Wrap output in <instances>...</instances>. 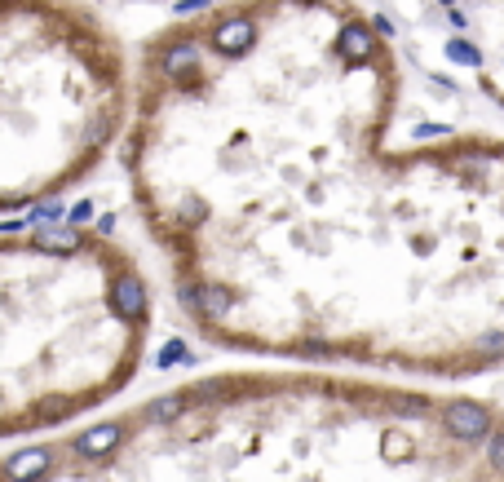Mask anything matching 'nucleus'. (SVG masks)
<instances>
[{
	"mask_svg": "<svg viewBox=\"0 0 504 482\" xmlns=\"http://www.w3.org/2000/svg\"><path fill=\"white\" fill-rule=\"evenodd\" d=\"M371 27H376V32H380V35H390V32H394V23H390V18H385V14H380V18H376V23H371Z\"/></svg>",
	"mask_w": 504,
	"mask_h": 482,
	"instance_id": "obj_19",
	"label": "nucleus"
},
{
	"mask_svg": "<svg viewBox=\"0 0 504 482\" xmlns=\"http://www.w3.org/2000/svg\"><path fill=\"white\" fill-rule=\"evenodd\" d=\"M124 434H129L124 420H102L94 429L75 434V438H71V451H75L80 460H102V456H111V451L124 443Z\"/></svg>",
	"mask_w": 504,
	"mask_h": 482,
	"instance_id": "obj_3",
	"label": "nucleus"
},
{
	"mask_svg": "<svg viewBox=\"0 0 504 482\" xmlns=\"http://www.w3.org/2000/svg\"><path fill=\"white\" fill-rule=\"evenodd\" d=\"M336 49H341L345 63H368L371 54H376V32H368L363 23H350L341 32V40H336Z\"/></svg>",
	"mask_w": 504,
	"mask_h": 482,
	"instance_id": "obj_8",
	"label": "nucleus"
},
{
	"mask_svg": "<svg viewBox=\"0 0 504 482\" xmlns=\"http://www.w3.org/2000/svg\"><path fill=\"white\" fill-rule=\"evenodd\" d=\"M75 412V403H71L67 394H44V398H35L32 403V425H58V420H67Z\"/></svg>",
	"mask_w": 504,
	"mask_h": 482,
	"instance_id": "obj_9",
	"label": "nucleus"
},
{
	"mask_svg": "<svg viewBox=\"0 0 504 482\" xmlns=\"http://www.w3.org/2000/svg\"><path fill=\"white\" fill-rule=\"evenodd\" d=\"M451 63H460V67H482V49L469 44V40H447V49H442Z\"/></svg>",
	"mask_w": 504,
	"mask_h": 482,
	"instance_id": "obj_10",
	"label": "nucleus"
},
{
	"mask_svg": "<svg viewBox=\"0 0 504 482\" xmlns=\"http://www.w3.org/2000/svg\"><path fill=\"white\" fill-rule=\"evenodd\" d=\"M212 49L217 54H226V58H239L243 49H252V40H257V23L248 18V14H231V18H222L217 27H212Z\"/></svg>",
	"mask_w": 504,
	"mask_h": 482,
	"instance_id": "obj_4",
	"label": "nucleus"
},
{
	"mask_svg": "<svg viewBox=\"0 0 504 482\" xmlns=\"http://www.w3.org/2000/svg\"><path fill=\"white\" fill-rule=\"evenodd\" d=\"M487 465H491L496 474H504V429L487 438Z\"/></svg>",
	"mask_w": 504,
	"mask_h": 482,
	"instance_id": "obj_12",
	"label": "nucleus"
},
{
	"mask_svg": "<svg viewBox=\"0 0 504 482\" xmlns=\"http://www.w3.org/2000/svg\"><path fill=\"white\" fill-rule=\"evenodd\" d=\"M164 71L173 75V84L191 89V84L200 80V44H195V40H177V44H168Z\"/></svg>",
	"mask_w": 504,
	"mask_h": 482,
	"instance_id": "obj_5",
	"label": "nucleus"
},
{
	"mask_svg": "<svg viewBox=\"0 0 504 482\" xmlns=\"http://www.w3.org/2000/svg\"><path fill=\"white\" fill-rule=\"evenodd\" d=\"M173 363H191V349L182 341H168L164 354H160V368H173Z\"/></svg>",
	"mask_w": 504,
	"mask_h": 482,
	"instance_id": "obj_14",
	"label": "nucleus"
},
{
	"mask_svg": "<svg viewBox=\"0 0 504 482\" xmlns=\"http://www.w3.org/2000/svg\"><path fill=\"white\" fill-rule=\"evenodd\" d=\"M442 429H447L451 438H460V443H478V438L491 434V412L469 403V398H456V403L442 408Z\"/></svg>",
	"mask_w": 504,
	"mask_h": 482,
	"instance_id": "obj_1",
	"label": "nucleus"
},
{
	"mask_svg": "<svg viewBox=\"0 0 504 482\" xmlns=\"http://www.w3.org/2000/svg\"><path fill=\"white\" fill-rule=\"evenodd\" d=\"M94 200H80V204H71V226H84V221H94Z\"/></svg>",
	"mask_w": 504,
	"mask_h": 482,
	"instance_id": "obj_16",
	"label": "nucleus"
},
{
	"mask_svg": "<svg viewBox=\"0 0 504 482\" xmlns=\"http://www.w3.org/2000/svg\"><path fill=\"white\" fill-rule=\"evenodd\" d=\"M63 212H67V208L58 204V200H49V204L32 208V221H35V226H49V221H58V217H63Z\"/></svg>",
	"mask_w": 504,
	"mask_h": 482,
	"instance_id": "obj_13",
	"label": "nucleus"
},
{
	"mask_svg": "<svg viewBox=\"0 0 504 482\" xmlns=\"http://www.w3.org/2000/svg\"><path fill=\"white\" fill-rule=\"evenodd\" d=\"M0 482H9V478H5V474H0Z\"/></svg>",
	"mask_w": 504,
	"mask_h": 482,
	"instance_id": "obj_21",
	"label": "nucleus"
},
{
	"mask_svg": "<svg viewBox=\"0 0 504 482\" xmlns=\"http://www.w3.org/2000/svg\"><path fill=\"white\" fill-rule=\"evenodd\" d=\"M106 297H111V310L120 314L124 323H142L146 319V288H142V279L133 271H120V275L111 279Z\"/></svg>",
	"mask_w": 504,
	"mask_h": 482,
	"instance_id": "obj_2",
	"label": "nucleus"
},
{
	"mask_svg": "<svg viewBox=\"0 0 504 482\" xmlns=\"http://www.w3.org/2000/svg\"><path fill=\"white\" fill-rule=\"evenodd\" d=\"M438 5H456V0H438Z\"/></svg>",
	"mask_w": 504,
	"mask_h": 482,
	"instance_id": "obj_20",
	"label": "nucleus"
},
{
	"mask_svg": "<svg viewBox=\"0 0 504 482\" xmlns=\"http://www.w3.org/2000/svg\"><path fill=\"white\" fill-rule=\"evenodd\" d=\"M473 349H482V354H504V332H487V337H478Z\"/></svg>",
	"mask_w": 504,
	"mask_h": 482,
	"instance_id": "obj_15",
	"label": "nucleus"
},
{
	"mask_svg": "<svg viewBox=\"0 0 504 482\" xmlns=\"http://www.w3.org/2000/svg\"><path fill=\"white\" fill-rule=\"evenodd\" d=\"M49 465H54V451L49 448H27V451H18V456H9L0 474L9 482H35L49 474Z\"/></svg>",
	"mask_w": 504,
	"mask_h": 482,
	"instance_id": "obj_6",
	"label": "nucleus"
},
{
	"mask_svg": "<svg viewBox=\"0 0 504 482\" xmlns=\"http://www.w3.org/2000/svg\"><path fill=\"white\" fill-rule=\"evenodd\" d=\"M208 5H212V0H177L173 9H177V14L186 18V14H200V9H208Z\"/></svg>",
	"mask_w": 504,
	"mask_h": 482,
	"instance_id": "obj_17",
	"label": "nucleus"
},
{
	"mask_svg": "<svg viewBox=\"0 0 504 482\" xmlns=\"http://www.w3.org/2000/svg\"><path fill=\"white\" fill-rule=\"evenodd\" d=\"M32 243L40 252H75L84 235H80V226H58V221H49V226H35L32 231Z\"/></svg>",
	"mask_w": 504,
	"mask_h": 482,
	"instance_id": "obj_7",
	"label": "nucleus"
},
{
	"mask_svg": "<svg viewBox=\"0 0 504 482\" xmlns=\"http://www.w3.org/2000/svg\"><path fill=\"white\" fill-rule=\"evenodd\" d=\"M111 231H115V217L106 212V217H98V235H111Z\"/></svg>",
	"mask_w": 504,
	"mask_h": 482,
	"instance_id": "obj_18",
	"label": "nucleus"
},
{
	"mask_svg": "<svg viewBox=\"0 0 504 482\" xmlns=\"http://www.w3.org/2000/svg\"><path fill=\"white\" fill-rule=\"evenodd\" d=\"M182 408H186V394H164V398H155L146 408V420H173Z\"/></svg>",
	"mask_w": 504,
	"mask_h": 482,
	"instance_id": "obj_11",
	"label": "nucleus"
}]
</instances>
